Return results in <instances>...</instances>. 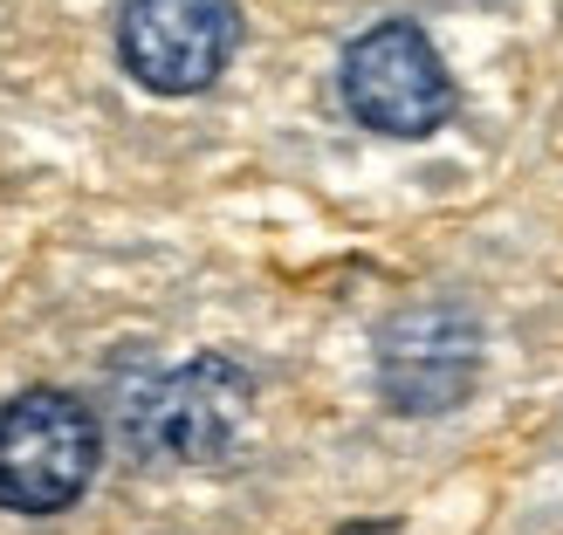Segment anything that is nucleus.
<instances>
[{"label":"nucleus","instance_id":"39448f33","mask_svg":"<svg viewBox=\"0 0 563 535\" xmlns=\"http://www.w3.org/2000/svg\"><path fill=\"white\" fill-rule=\"evenodd\" d=\"M241 48L234 0H131L118 21V63L152 97H200Z\"/></svg>","mask_w":563,"mask_h":535},{"label":"nucleus","instance_id":"f03ea898","mask_svg":"<svg viewBox=\"0 0 563 535\" xmlns=\"http://www.w3.org/2000/svg\"><path fill=\"white\" fill-rule=\"evenodd\" d=\"M247 419H255V378L228 350H207L179 371H165L131 405V439L179 467H220L247 439Z\"/></svg>","mask_w":563,"mask_h":535},{"label":"nucleus","instance_id":"7ed1b4c3","mask_svg":"<svg viewBox=\"0 0 563 535\" xmlns=\"http://www.w3.org/2000/svg\"><path fill=\"white\" fill-rule=\"evenodd\" d=\"M344 103L378 137H433L454 118V76L419 21H378L344 48Z\"/></svg>","mask_w":563,"mask_h":535},{"label":"nucleus","instance_id":"20e7f679","mask_svg":"<svg viewBox=\"0 0 563 535\" xmlns=\"http://www.w3.org/2000/svg\"><path fill=\"white\" fill-rule=\"evenodd\" d=\"M482 378V316L467 302H412L378 330V391L391 412H454Z\"/></svg>","mask_w":563,"mask_h":535},{"label":"nucleus","instance_id":"f257e3e1","mask_svg":"<svg viewBox=\"0 0 563 535\" xmlns=\"http://www.w3.org/2000/svg\"><path fill=\"white\" fill-rule=\"evenodd\" d=\"M103 433L82 399L55 384L14 391L0 405V509L8 515H63L97 481Z\"/></svg>","mask_w":563,"mask_h":535}]
</instances>
